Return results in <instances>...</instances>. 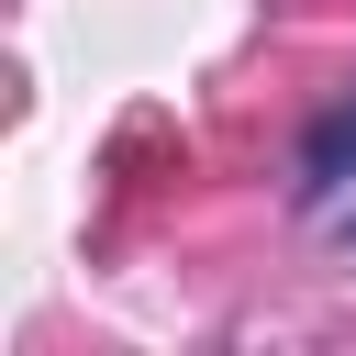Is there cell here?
I'll list each match as a JSON object with an SVG mask.
<instances>
[{"label": "cell", "instance_id": "cell-1", "mask_svg": "<svg viewBox=\"0 0 356 356\" xmlns=\"http://www.w3.org/2000/svg\"><path fill=\"white\" fill-rule=\"evenodd\" d=\"M345 156H356V111H334V122L312 134V156H300V178H312V189H334V167H345Z\"/></svg>", "mask_w": 356, "mask_h": 356}]
</instances>
